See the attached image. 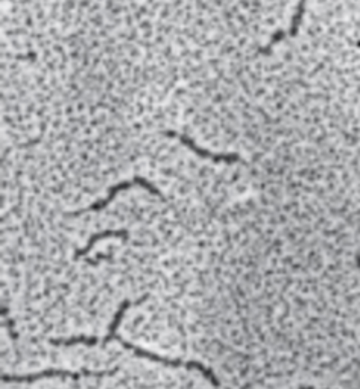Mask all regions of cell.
I'll use <instances>...</instances> for the list:
<instances>
[{"label": "cell", "instance_id": "cell-1", "mask_svg": "<svg viewBox=\"0 0 360 389\" xmlns=\"http://www.w3.org/2000/svg\"><path fill=\"white\" fill-rule=\"evenodd\" d=\"M114 339L119 340V342L122 344L125 348H128V350L134 351V354H135V356H139V358H145V359H149V361H152V362H158V363L167 365V367H173V368H180V367H182V368H187V370H196V371H199V372H203L204 377H205V379H209V380H210V383H212L213 386H216V388L219 386V380H218V377H216V376L213 374V371L209 370L207 367H204V365H201V363H198V362H187V361L184 362V361H180V359H167V358H163V356H158V354H155V353H149V351H146V350H143V348H140V347H135V345H132V344H130V342H126V340H123L122 338L117 336V335L114 336Z\"/></svg>", "mask_w": 360, "mask_h": 389}, {"label": "cell", "instance_id": "cell-2", "mask_svg": "<svg viewBox=\"0 0 360 389\" xmlns=\"http://www.w3.org/2000/svg\"><path fill=\"white\" fill-rule=\"evenodd\" d=\"M117 370H110V371H90L83 368L81 371L74 372L67 370H57L51 368L42 372H37V374H29V376H8L2 374V382L5 383H32L35 380L40 379H47V377H70V379H79L83 376L87 377H103V376H113Z\"/></svg>", "mask_w": 360, "mask_h": 389}, {"label": "cell", "instance_id": "cell-3", "mask_svg": "<svg viewBox=\"0 0 360 389\" xmlns=\"http://www.w3.org/2000/svg\"><path fill=\"white\" fill-rule=\"evenodd\" d=\"M135 185H137V188H142V189L148 190L151 194H155V197L163 198V193L160 192L154 184H151V183L146 180V178L135 176L134 180H131V181H122V183H119V184L113 185V188H111V189L108 190L107 198H103L102 201H96L94 204H92L90 207H87V208H84V210H79V212H75L74 216H76V215H83V213H85V212H101V210L105 208V207L110 204V202L117 197V194H119L120 192L128 190V189H132V188H135Z\"/></svg>", "mask_w": 360, "mask_h": 389}, {"label": "cell", "instance_id": "cell-4", "mask_svg": "<svg viewBox=\"0 0 360 389\" xmlns=\"http://www.w3.org/2000/svg\"><path fill=\"white\" fill-rule=\"evenodd\" d=\"M164 135L172 137V139L180 140L186 148H189L191 152H195L198 157L205 158V160H212L213 163H227V165H234L237 161H240V156L237 154H216V152H210L207 149H203L201 146H198L190 137L175 133V131H164Z\"/></svg>", "mask_w": 360, "mask_h": 389}, {"label": "cell", "instance_id": "cell-5", "mask_svg": "<svg viewBox=\"0 0 360 389\" xmlns=\"http://www.w3.org/2000/svg\"><path fill=\"white\" fill-rule=\"evenodd\" d=\"M107 238H119V239H123L126 240L128 239V231L125 230H108V231H102V233H98V234H93V236L90 238L89 243L83 248V249H78L76 253H75V257L76 258H81L84 256H87L92 251V248L94 247V243L98 242V240H102V239H107Z\"/></svg>", "mask_w": 360, "mask_h": 389}, {"label": "cell", "instance_id": "cell-6", "mask_svg": "<svg viewBox=\"0 0 360 389\" xmlns=\"http://www.w3.org/2000/svg\"><path fill=\"white\" fill-rule=\"evenodd\" d=\"M306 5H307V0H300V3L297 6V13L293 14V19H292V24H291V28L289 31L286 32V37L289 35V37H295L298 34V29L301 26V22H302V17H304V13H306Z\"/></svg>", "mask_w": 360, "mask_h": 389}, {"label": "cell", "instance_id": "cell-7", "mask_svg": "<svg viewBox=\"0 0 360 389\" xmlns=\"http://www.w3.org/2000/svg\"><path fill=\"white\" fill-rule=\"evenodd\" d=\"M0 315H2V318H3V321H5V327H6V330H8V333H10V336H11V339L12 340H17V338H19V335L15 333V322H14V320L11 318L10 316V313H8V309L5 306H2V309H0Z\"/></svg>", "mask_w": 360, "mask_h": 389}, {"label": "cell", "instance_id": "cell-8", "mask_svg": "<svg viewBox=\"0 0 360 389\" xmlns=\"http://www.w3.org/2000/svg\"><path fill=\"white\" fill-rule=\"evenodd\" d=\"M357 266H359V270H360V256H357Z\"/></svg>", "mask_w": 360, "mask_h": 389}, {"label": "cell", "instance_id": "cell-9", "mask_svg": "<svg viewBox=\"0 0 360 389\" xmlns=\"http://www.w3.org/2000/svg\"><path fill=\"white\" fill-rule=\"evenodd\" d=\"M302 389H311V388H302Z\"/></svg>", "mask_w": 360, "mask_h": 389}]
</instances>
